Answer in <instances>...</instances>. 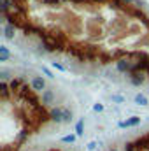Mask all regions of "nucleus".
Here are the masks:
<instances>
[{"label":"nucleus","instance_id":"nucleus-1","mask_svg":"<svg viewBox=\"0 0 149 151\" xmlns=\"http://www.w3.org/2000/svg\"><path fill=\"white\" fill-rule=\"evenodd\" d=\"M16 37L84 69L149 81V7L142 0H0Z\"/></svg>","mask_w":149,"mask_h":151},{"label":"nucleus","instance_id":"nucleus-2","mask_svg":"<svg viewBox=\"0 0 149 151\" xmlns=\"http://www.w3.org/2000/svg\"><path fill=\"white\" fill-rule=\"evenodd\" d=\"M2 151H21L23 144L42 134L47 127L58 123L53 109L42 93L32 86V81H27L21 76L7 77L2 76Z\"/></svg>","mask_w":149,"mask_h":151},{"label":"nucleus","instance_id":"nucleus-3","mask_svg":"<svg viewBox=\"0 0 149 151\" xmlns=\"http://www.w3.org/2000/svg\"><path fill=\"white\" fill-rule=\"evenodd\" d=\"M119 151H149V130L142 135H137L130 141H126Z\"/></svg>","mask_w":149,"mask_h":151},{"label":"nucleus","instance_id":"nucleus-4","mask_svg":"<svg viewBox=\"0 0 149 151\" xmlns=\"http://www.w3.org/2000/svg\"><path fill=\"white\" fill-rule=\"evenodd\" d=\"M32 86H34L37 91H44V90H46V81H44L40 76H35V77H32Z\"/></svg>","mask_w":149,"mask_h":151},{"label":"nucleus","instance_id":"nucleus-5","mask_svg":"<svg viewBox=\"0 0 149 151\" xmlns=\"http://www.w3.org/2000/svg\"><path fill=\"white\" fill-rule=\"evenodd\" d=\"M139 123H140V118H139V116H133V118H130V119L121 121L119 127H121V128H130V127H135V125H139Z\"/></svg>","mask_w":149,"mask_h":151},{"label":"nucleus","instance_id":"nucleus-6","mask_svg":"<svg viewBox=\"0 0 149 151\" xmlns=\"http://www.w3.org/2000/svg\"><path fill=\"white\" fill-rule=\"evenodd\" d=\"M135 104H139V106H148L149 100L144 93H137V95H135Z\"/></svg>","mask_w":149,"mask_h":151},{"label":"nucleus","instance_id":"nucleus-7","mask_svg":"<svg viewBox=\"0 0 149 151\" xmlns=\"http://www.w3.org/2000/svg\"><path fill=\"white\" fill-rule=\"evenodd\" d=\"M7 58H9V49L5 46H2L0 47V62H7Z\"/></svg>","mask_w":149,"mask_h":151},{"label":"nucleus","instance_id":"nucleus-8","mask_svg":"<svg viewBox=\"0 0 149 151\" xmlns=\"http://www.w3.org/2000/svg\"><path fill=\"white\" fill-rule=\"evenodd\" d=\"M82 128H84V119H79L77 125H75V135H82Z\"/></svg>","mask_w":149,"mask_h":151},{"label":"nucleus","instance_id":"nucleus-9","mask_svg":"<svg viewBox=\"0 0 149 151\" xmlns=\"http://www.w3.org/2000/svg\"><path fill=\"white\" fill-rule=\"evenodd\" d=\"M62 141H63V142H74V141H75V135H65Z\"/></svg>","mask_w":149,"mask_h":151},{"label":"nucleus","instance_id":"nucleus-10","mask_svg":"<svg viewBox=\"0 0 149 151\" xmlns=\"http://www.w3.org/2000/svg\"><path fill=\"white\" fill-rule=\"evenodd\" d=\"M44 151H63V150L58 148V146H53V148H47V150H44Z\"/></svg>","mask_w":149,"mask_h":151},{"label":"nucleus","instance_id":"nucleus-11","mask_svg":"<svg viewBox=\"0 0 149 151\" xmlns=\"http://www.w3.org/2000/svg\"><path fill=\"white\" fill-rule=\"evenodd\" d=\"M112 100H116V102H121V100H123V97H119V95H114V97H112Z\"/></svg>","mask_w":149,"mask_h":151},{"label":"nucleus","instance_id":"nucleus-12","mask_svg":"<svg viewBox=\"0 0 149 151\" xmlns=\"http://www.w3.org/2000/svg\"><path fill=\"white\" fill-rule=\"evenodd\" d=\"M95 146H97L95 142H90V144H88V150H95Z\"/></svg>","mask_w":149,"mask_h":151},{"label":"nucleus","instance_id":"nucleus-13","mask_svg":"<svg viewBox=\"0 0 149 151\" xmlns=\"http://www.w3.org/2000/svg\"><path fill=\"white\" fill-rule=\"evenodd\" d=\"M95 111H104V107H102V106H98V104H97V106H95Z\"/></svg>","mask_w":149,"mask_h":151}]
</instances>
